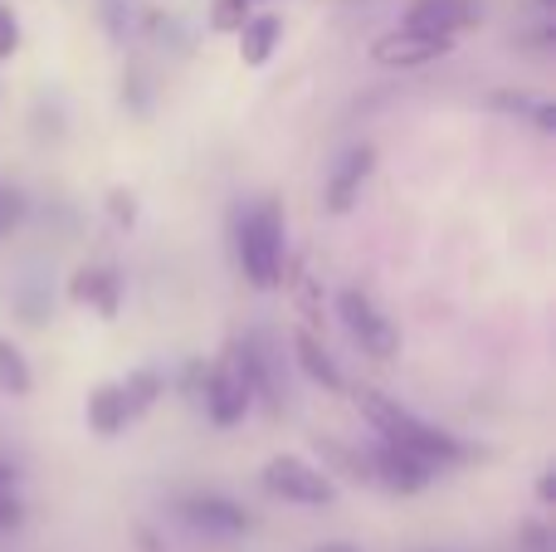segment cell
Masks as SVG:
<instances>
[{"instance_id": "obj_1", "label": "cell", "mask_w": 556, "mask_h": 552, "mask_svg": "<svg viewBox=\"0 0 556 552\" xmlns=\"http://www.w3.org/2000/svg\"><path fill=\"white\" fill-rule=\"evenodd\" d=\"M352 401H356V411H362V421L386 440V446H401V450H410V455H425L430 465H459V460H469V446H464L459 436H450V430L420 421L395 397H386V391L356 387Z\"/></svg>"}, {"instance_id": "obj_2", "label": "cell", "mask_w": 556, "mask_h": 552, "mask_svg": "<svg viewBox=\"0 0 556 552\" xmlns=\"http://www.w3.org/2000/svg\"><path fill=\"white\" fill-rule=\"evenodd\" d=\"M235 260H240L250 289H278V279H283V205L274 196L235 215Z\"/></svg>"}, {"instance_id": "obj_3", "label": "cell", "mask_w": 556, "mask_h": 552, "mask_svg": "<svg viewBox=\"0 0 556 552\" xmlns=\"http://www.w3.org/2000/svg\"><path fill=\"white\" fill-rule=\"evenodd\" d=\"M264 489H269L274 499H283V504H307V509L332 504V494H337L332 479L307 465L303 455H274L269 465H264Z\"/></svg>"}, {"instance_id": "obj_4", "label": "cell", "mask_w": 556, "mask_h": 552, "mask_svg": "<svg viewBox=\"0 0 556 552\" xmlns=\"http://www.w3.org/2000/svg\"><path fill=\"white\" fill-rule=\"evenodd\" d=\"M337 313H342L346 333H352V342H356L362 352H371V357H381V362L401 352V333H395V323L386 318V313L376 309V303L366 299L362 289L337 293Z\"/></svg>"}, {"instance_id": "obj_5", "label": "cell", "mask_w": 556, "mask_h": 552, "mask_svg": "<svg viewBox=\"0 0 556 552\" xmlns=\"http://www.w3.org/2000/svg\"><path fill=\"white\" fill-rule=\"evenodd\" d=\"M205 416L215 421V426H240L244 416H250V387H244L240 367H235V357H220L215 367H205Z\"/></svg>"}, {"instance_id": "obj_6", "label": "cell", "mask_w": 556, "mask_h": 552, "mask_svg": "<svg viewBox=\"0 0 556 552\" xmlns=\"http://www.w3.org/2000/svg\"><path fill=\"white\" fill-rule=\"evenodd\" d=\"M454 49L450 35H425V29H391L371 45V59L381 68H425Z\"/></svg>"}, {"instance_id": "obj_7", "label": "cell", "mask_w": 556, "mask_h": 552, "mask_svg": "<svg viewBox=\"0 0 556 552\" xmlns=\"http://www.w3.org/2000/svg\"><path fill=\"white\" fill-rule=\"evenodd\" d=\"M434 475H440V465H430L425 455H410L401 446H386V440L371 455V479H381L391 494H420Z\"/></svg>"}, {"instance_id": "obj_8", "label": "cell", "mask_w": 556, "mask_h": 552, "mask_svg": "<svg viewBox=\"0 0 556 552\" xmlns=\"http://www.w3.org/2000/svg\"><path fill=\"white\" fill-rule=\"evenodd\" d=\"M181 518L191 528H205V534H220V538H235V534L250 528V514L225 494H191L181 504Z\"/></svg>"}, {"instance_id": "obj_9", "label": "cell", "mask_w": 556, "mask_h": 552, "mask_svg": "<svg viewBox=\"0 0 556 552\" xmlns=\"http://www.w3.org/2000/svg\"><path fill=\"white\" fill-rule=\"evenodd\" d=\"M371 166H376V147H352V152L342 156V166L332 172V181H327V211L332 215H346L352 211V201H356V191H362V181L371 176Z\"/></svg>"}, {"instance_id": "obj_10", "label": "cell", "mask_w": 556, "mask_h": 552, "mask_svg": "<svg viewBox=\"0 0 556 552\" xmlns=\"http://www.w3.org/2000/svg\"><path fill=\"white\" fill-rule=\"evenodd\" d=\"M117 299H123L117 269H78L74 279H68V303H78V309H98L103 318H113Z\"/></svg>"}, {"instance_id": "obj_11", "label": "cell", "mask_w": 556, "mask_h": 552, "mask_svg": "<svg viewBox=\"0 0 556 552\" xmlns=\"http://www.w3.org/2000/svg\"><path fill=\"white\" fill-rule=\"evenodd\" d=\"M473 25V10L464 0H420L410 15L401 20V29H425V35H459Z\"/></svg>"}, {"instance_id": "obj_12", "label": "cell", "mask_w": 556, "mask_h": 552, "mask_svg": "<svg viewBox=\"0 0 556 552\" xmlns=\"http://www.w3.org/2000/svg\"><path fill=\"white\" fill-rule=\"evenodd\" d=\"M88 426H93V436H103V440L123 436V430L132 426L127 401H123V381H103V387L88 391Z\"/></svg>"}, {"instance_id": "obj_13", "label": "cell", "mask_w": 556, "mask_h": 552, "mask_svg": "<svg viewBox=\"0 0 556 552\" xmlns=\"http://www.w3.org/2000/svg\"><path fill=\"white\" fill-rule=\"evenodd\" d=\"M293 357H298V367H303V377L307 381H317V387H327V391H342L346 381H342V372H337V362L327 357V348L317 342V333H293Z\"/></svg>"}, {"instance_id": "obj_14", "label": "cell", "mask_w": 556, "mask_h": 552, "mask_svg": "<svg viewBox=\"0 0 556 552\" xmlns=\"http://www.w3.org/2000/svg\"><path fill=\"white\" fill-rule=\"evenodd\" d=\"M278 39H283V25H278V15H250V20H244V29H240V59L250 68L269 64L274 49H278Z\"/></svg>"}, {"instance_id": "obj_15", "label": "cell", "mask_w": 556, "mask_h": 552, "mask_svg": "<svg viewBox=\"0 0 556 552\" xmlns=\"http://www.w3.org/2000/svg\"><path fill=\"white\" fill-rule=\"evenodd\" d=\"M166 397V377L156 367H137L132 377L123 381V401H127V416H147V411L156 406V401Z\"/></svg>"}, {"instance_id": "obj_16", "label": "cell", "mask_w": 556, "mask_h": 552, "mask_svg": "<svg viewBox=\"0 0 556 552\" xmlns=\"http://www.w3.org/2000/svg\"><path fill=\"white\" fill-rule=\"evenodd\" d=\"M29 387H35V377H29L25 352L10 338H0V391H5V397H29Z\"/></svg>"}, {"instance_id": "obj_17", "label": "cell", "mask_w": 556, "mask_h": 552, "mask_svg": "<svg viewBox=\"0 0 556 552\" xmlns=\"http://www.w3.org/2000/svg\"><path fill=\"white\" fill-rule=\"evenodd\" d=\"M317 450H323L327 465L342 469L346 479H356V485H371V460H366L362 450H346V446H337V440H317Z\"/></svg>"}, {"instance_id": "obj_18", "label": "cell", "mask_w": 556, "mask_h": 552, "mask_svg": "<svg viewBox=\"0 0 556 552\" xmlns=\"http://www.w3.org/2000/svg\"><path fill=\"white\" fill-rule=\"evenodd\" d=\"M283 274L288 279H278V284H288V289H293V299H298V309H303V318H323V299H317V284H313V274L303 269V264H293V269H288L283 264Z\"/></svg>"}, {"instance_id": "obj_19", "label": "cell", "mask_w": 556, "mask_h": 552, "mask_svg": "<svg viewBox=\"0 0 556 552\" xmlns=\"http://www.w3.org/2000/svg\"><path fill=\"white\" fill-rule=\"evenodd\" d=\"M254 0H211V29L215 35H240L244 20L254 15Z\"/></svg>"}, {"instance_id": "obj_20", "label": "cell", "mask_w": 556, "mask_h": 552, "mask_svg": "<svg viewBox=\"0 0 556 552\" xmlns=\"http://www.w3.org/2000/svg\"><path fill=\"white\" fill-rule=\"evenodd\" d=\"M15 49H20V20H15V10L0 0V64H5Z\"/></svg>"}, {"instance_id": "obj_21", "label": "cell", "mask_w": 556, "mask_h": 552, "mask_svg": "<svg viewBox=\"0 0 556 552\" xmlns=\"http://www.w3.org/2000/svg\"><path fill=\"white\" fill-rule=\"evenodd\" d=\"M20 518H25V509H20V499L10 494V485H0V534H10V528H20Z\"/></svg>"}, {"instance_id": "obj_22", "label": "cell", "mask_w": 556, "mask_h": 552, "mask_svg": "<svg viewBox=\"0 0 556 552\" xmlns=\"http://www.w3.org/2000/svg\"><path fill=\"white\" fill-rule=\"evenodd\" d=\"M108 211H113L117 225H132V221H137V205H132V196H127V191H113V196H108Z\"/></svg>"}, {"instance_id": "obj_23", "label": "cell", "mask_w": 556, "mask_h": 552, "mask_svg": "<svg viewBox=\"0 0 556 552\" xmlns=\"http://www.w3.org/2000/svg\"><path fill=\"white\" fill-rule=\"evenodd\" d=\"M20 221V196L15 191H0V235Z\"/></svg>"}, {"instance_id": "obj_24", "label": "cell", "mask_w": 556, "mask_h": 552, "mask_svg": "<svg viewBox=\"0 0 556 552\" xmlns=\"http://www.w3.org/2000/svg\"><path fill=\"white\" fill-rule=\"evenodd\" d=\"M532 123H538L542 133H552V127H556V108L552 103H538V108H532Z\"/></svg>"}, {"instance_id": "obj_25", "label": "cell", "mask_w": 556, "mask_h": 552, "mask_svg": "<svg viewBox=\"0 0 556 552\" xmlns=\"http://www.w3.org/2000/svg\"><path fill=\"white\" fill-rule=\"evenodd\" d=\"M552 494H556V479L542 475V479H538V499H542V504H552Z\"/></svg>"}, {"instance_id": "obj_26", "label": "cell", "mask_w": 556, "mask_h": 552, "mask_svg": "<svg viewBox=\"0 0 556 552\" xmlns=\"http://www.w3.org/2000/svg\"><path fill=\"white\" fill-rule=\"evenodd\" d=\"M317 552H356V548H352V543H323Z\"/></svg>"}, {"instance_id": "obj_27", "label": "cell", "mask_w": 556, "mask_h": 552, "mask_svg": "<svg viewBox=\"0 0 556 552\" xmlns=\"http://www.w3.org/2000/svg\"><path fill=\"white\" fill-rule=\"evenodd\" d=\"M0 191H5V186H0Z\"/></svg>"}]
</instances>
